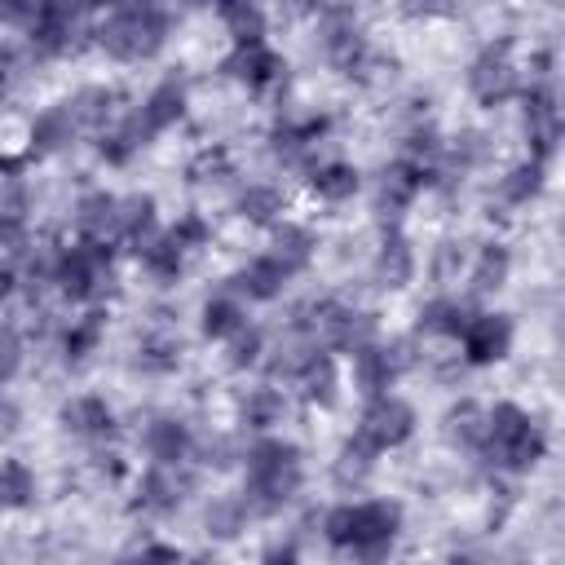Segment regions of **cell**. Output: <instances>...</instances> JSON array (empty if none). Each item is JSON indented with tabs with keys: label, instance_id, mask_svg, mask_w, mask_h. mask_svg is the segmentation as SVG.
Listing matches in <instances>:
<instances>
[{
	"label": "cell",
	"instance_id": "1",
	"mask_svg": "<svg viewBox=\"0 0 565 565\" xmlns=\"http://www.w3.org/2000/svg\"><path fill=\"white\" fill-rule=\"evenodd\" d=\"M397 530H402V503H393V499L340 503L322 516L327 543L344 547L353 556V565H388Z\"/></svg>",
	"mask_w": 565,
	"mask_h": 565
},
{
	"label": "cell",
	"instance_id": "2",
	"mask_svg": "<svg viewBox=\"0 0 565 565\" xmlns=\"http://www.w3.org/2000/svg\"><path fill=\"white\" fill-rule=\"evenodd\" d=\"M247 463V486H243V503L252 516H269L278 512L305 481V468H300V450L282 437H260L247 446L243 455Z\"/></svg>",
	"mask_w": 565,
	"mask_h": 565
},
{
	"label": "cell",
	"instance_id": "3",
	"mask_svg": "<svg viewBox=\"0 0 565 565\" xmlns=\"http://www.w3.org/2000/svg\"><path fill=\"white\" fill-rule=\"evenodd\" d=\"M547 450L543 428L516 406V402H499L494 411H486V433L477 455H486L494 468L503 472H530Z\"/></svg>",
	"mask_w": 565,
	"mask_h": 565
},
{
	"label": "cell",
	"instance_id": "4",
	"mask_svg": "<svg viewBox=\"0 0 565 565\" xmlns=\"http://www.w3.org/2000/svg\"><path fill=\"white\" fill-rule=\"evenodd\" d=\"M168 26H172V18L154 4H119L97 22L93 40L119 62H141V57H154L163 49Z\"/></svg>",
	"mask_w": 565,
	"mask_h": 565
},
{
	"label": "cell",
	"instance_id": "5",
	"mask_svg": "<svg viewBox=\"0 0 565 565\" xmlns=\"http://www.w3.org/2000/svg\"><path fill=\"white\" fill-rule=\"evenodd\" d=\"M468 88H472V97L486 102V106H499V102H508L512 93H521V75H516V66H512V44H508V40L486 44V49L472 57V66H468Z\"/></svg>",
	"mask_w": 565,
	"mask_h": 565
},
{
	"label": "cell",
	"instance_id": "6",
	"mask_svg": "<svg viewBox=\"0 0 565 565\" xmlns=\"http://www.w3.org/2000/svg\"><path fill=\"white\" fill-rule=\"evenodd\" d=\"M411 433H415V411H411L402 397L380 393V397L366 402L362 424H358V437H362L371 450H393V446H402Z\"/></svg>",
	"mask_w": 565,
	"mask_h": 565
},
{
	"label": "cell",
	"instance_id": "7",
	"mask_svg": "<svg viewBox=\"0 0 565 565\" xmlns=\"http://www.w3.org/2000/svg\"><path fill=\"white\" fill-rule=\"evenodd\" d=\"M411 366V349L406 344H358L353 349V384L366 393V397H380L388 393V384Z\"/></svg>",
	"mask_w": 565,
	"mask_h": 565
},
{
	"label": "cell",
	"instance_id": "8",
	"mask_svg": "<svg viewBox=\"0 0 565 565\" xmlns=\"http://www.w3.org/2000/svg\"><path fill=\"white\" fill-rule=\"evenodd\" d=\"M79 9H66V4H40L35 9V22L26 26V35H31V49L40 53V57H57V53H71V49H79L84 40H93V35H79Z\"/></svg>",
	"mask_w": 565,
	"mask_h": 565
},
{
	"label": "cell",
	"instance_id": "9",
	"mask_svg": "<svg viewBox=\"0 0 565 565\" xmlns=\"http://www.w3.org/2000/svg\"><path fill=\"white\" fill-rule=\"evenodd\" d=\"M185 490H190V477H181L177 468L150 463V468L137 477V486H132V508L146 512V516H168V512L181 508Z\"/></svg>",
	"mask_w": 565,
	"mask_h": 565
},
{
	"label": "cell",
	"instance_id": "10",
	"mask_svg": "<svg viewBox=\"0 0 565 565\" xmlns=\"http://www.w3.org/2000/svg\"><path fill=\"white\" fill-rule=\"evenodd\" d=\"M512 318L508 313H481L477 309V318L468 322V331L459 335V344H463V358L472 362V366H486V362H499V358H508V349H512Z\"/></svg>",
	"mask_w": 565,
	"mask_h": 565
},
{
	"label": "cell",
	"instance_id": "11",
	"mask_svg": "<svg viewBox=\"0 0 565 565\" xmlns=\"http://www.w3.org/2000/svg\"><path fill=\"white\" fill-rule=\"evenodd\" d=\"M221 71L247 88H274L287 66L269 44H234V53L221 62Z\"/></svg>",
	"mask_w": 565,
	"mask_h": 565
},
{
	"label": "cell",
	"instance_id": "12",
	"mask_svg": "<svg viewBox=\"0 0 565 565\" xmlns=\"http://www.w3.org/2000/svg\"><path fill=\"white\" fill-rule=\"evenodd\" d=\"M141 450H146L150 463H159V468H181L185 455L194 450V437H190V428H185L181 419L159 415V419L146 424V433H141Z\"/></svg>",
	"mask_w": 565,
	"mask_h": 565
},
{
	"label": "cell",
	"instance_id": "13",
	"mask_svg": "<svg viewBox=\"0 0 565 565\" xmlns=\"http://www.w3.org/2000/svg\"><path fill=\"white\" fill-rule=\"evenodd\" d=\"M424 185H433V172L428 168H419V163H411V159H402V163H393V168H384V177H380V190H375V207L380 212H388V216H397Z\"/></svg>",
	"mask_w": 565,
	"mask_h": 565
},
{
	"label": "cell",
	"instance_id": "14",
	"mask_svg": "<svg viewBox=\"0 0 565 565\" xmlns=\"http://www.w3.org/2000/svg\"><path fill=\"white\" fill-rule=\"evenodd\" d=\"M62 428H66L71 437H84V441H106V437L115 433V411H110L102 397L79 393V397H71V402L62 406Z\"/></svg>",
	"mask_w": 565,
	"mask_h": 565
},
{
	"label": "cell",
	"instance_id": "15",
	"mask_svg": "<svg viewBox=\"0 0 565 565\" xmlns=\"http://www.w3.org/2000/svg\"><path fill=\"white\" fill-rule=\"evenodd\" d=\"M375 274L384 287H406L415 278V252H411V238L388 225L384 238H380V252H375Z\"/></svg>",
	"mask_w": 565,
	"mask_h": 565
},
{
	"label": "cell",
	"instance_id": "16",
	"mask_svg": "<svg viewBox=\"0 0 565 565\" xmlns=\"http://www.w3.org/2000/svg\"><path fill=\"white\" fill-rule=\"evenodd\" d=\"M287 269L265 252V256H256V260H247L238 274H234V296H247V300H274L282 287H287Z\"/></svg>",
	"mask_w": 565,
	"mask_h": 565
},
{
	"label": "cell",
	"instance_id": "17",
	"mask_svg": "<svg viewBox=\"0 0 565 565\" xmlns=\"http://www.w3.org/2000/svg\"><path fill=\"white\" fill-rule=\"evenodd\" d=\"M472 318H477V309L468 300H455V296H433L428 305H419V331L424 335H450V340H459Z\"/></svg>",
	"mask_w": 565,
	"mask_h": 565
},
{
	"label": "cell",
	"instance_id": "18",
	"mask_svg": "<svg viewBox=\"0 0 565 565\" xmlns=\"http://www.w3.org/2000/svg\"><path fill=\"white\" fill-rule=\"evenodd\" d=\"M313 252H318V238H313L309 225H296V221L274 225V247H269V256H274L287 274H300V269L313 260Z\"/></svg>",
	"mask_w": 565,
	"mask_h": 565
},
{
	"label": "cell",
	"instance_id": "19",
	"mask_svg": "<svg viewBox=\"0 0 565 565\" xmlns=\"http://www.w3.org/2000/svg\"><path fill=\"white\" fill-rule=\"evenodd\" d=\"M75 225H79V234L93 238V243H115V194L88 190V194L75 203Z\"/></svg>",
	"mask_w": 565,
	"mask_h": 565
},
{
	"label": "cell",
	"instance_id": "20",
	"mask_svg": "<svg viewBox=\"0 0 565 565\" xmlns=\"http://www.w3.org/2000/svg\"><path fill=\"white\" fill-rule=\"evenodd\" d=\"M154 234V199L150 194H128V199H115V238L124 243H146Z\"/></svg>",
	"mask_w": 565,
	"mask_h": 565
},
{
	"label": "cell",
	"instance_id": "21",
	"mask_svg": "<svg viewBox=\"0 0 565 565\" xmlns=\"http://www.w3.org/2000/svg\"><path fill=\"white\" fill-rule=\"evenodd\" d=\"M115 88H106V84H84L71 102H66V110H71V119H75V128H106L110 124V115H115Z\"/></svg>",
	"mask_w": 565,
	"mask_h": 565
},
{
	"label": "cell",
	"instance_id": "22",
	"mask_svg": "<svg viewBox=\"0 0 565 565\" xmlns=\"http://www.w3.org/2000/svg\"><path fill=\"white\" fill-rule=\"evenodd\" d=\"M71 137H75V119H71L66 106H49V110H40L35 124H31V150H35V154L66 150Z\"/></svg>",
	"mask_w": 565,
	"mask_h": 565
},
{
	"label": "cell",
	"instance_id": "23",
	"mask_svg": "<svg viewBox=\"0 0 565 565\" xmlns=\"http://www.w3.org/2000/svg\"><path fill=\"white\" fill-rule=\"evenodd\" d=\"M234 207L243 221L252 225H274L278 212H282V190L278 185H265V181H247L238 194H234Z\"/></svg>",
	"mask_w": 565,
	"mask_h": 565
},
{
	"label": "cell",
	"instance_id": "24",
	"mask_svg": "<svg viewBox=\"0 0 565 565\" xmlns=\"http://www.w3.org/2000/svg\"><path fill=\"white\" fill-rule=\"evenodd\" d=\"M137 260H141V269H146L150 278L172 282V278L181 274V265H185V252H181L168 234H150L146 243H137Z\"/></svg>",
	"mask_w": 565,
	"mask_h": 565
},
{
	"label": "cell",
	"instance_id": "25",
	"mask_svg": "<svg viewBox=\"0 0 565 565\" xmlns=\"http://www.w3.org/2000/svg\"><path fill=\"white\" fill-rule=\"evenodd\" d=\"M539 190H543V163H539V159H525V163L508 168V172L499 177V185H494V194H499L503 207H521V203H530Z\"/></svg>",
	"mask_w": 565,
	"mask_h": 565
},
{
	"label": "cell",
	"instance_id": "26",
	"mask_svg": "<svg viewBox=\"0 0 565 565\" xmlns=\"http://www.w3.org/2000/svg\"><path fill=\"white\" fill-rule=\"evenodd\" d=\"M309 185H313L318 199H327V203H344V199L358 194L362 177H358L353 163H318V168L309 172Z\"/></svg>",
	"mask_w": 565,
	"mask_h": 565
},
{
	"label": "cell",
	"instance_id": "27",
	"mask_svg": "<svg viewBox=\"0 0 565 565\" xmlns=\"http://www.w3.org/2000/svg\"><path fill=\"white\" fill-rule=\"evenodd\" d=\"M247 521H252V512H247L243 494H221V499H212L207 512H203V525H207L212 539H238V534L247 530Z\"/></svg>",
	"mask_w": 565,
	"mask_h": 565
},
{
	"label": "cell",
	"instance_id": "28",
	"mask_svg": "<svg viewBox=\"0 0 565 565\" xmlns=\"http://www.w3.org/2000/svg\"><path fill=\"white\" fill-rule=\"evenodd\" d=\"M296 384H300V393H305V402H318V406H331L335 402V362L318 349L305 366H300V375H296Z\"/></svg>",
	"mask_w": 565,
	"mask_h": 565
},
{
	"label": "cell",
	"instance_id": "29",
	"mask_svg": "<svg viewBox=\"0 0 565 565\" xmlns=\"http://www.w3.org/2000/svg\"><path fill=\"white\" fill-rule=\"evenodd\" d=\"M238 411H243V424H252V428H274V424L282 419L287 402H282V393H278L274 384H256V388H247V393L238 397Z\"/></svg>",
	"mask_w": 565,
	"mask_h": 565
},
{
	"label": "cell",
	"instance_id": "30",
	"mask_svg": "<svg viewBox=\"0 0 565 565\" xmlns=\"http://www.w3.org/2000/svg\"><path fill=\"white\" fill-rule=\"evenodd\" d=\"M508 269H512V252L503 243H486L472 260V291H499L508 282Z\"/></svg>",
	"mask_w": 565,
	"mask_h": 565
},
{
	"label": "cell",
	"instance_id": "31",
	"mask_svg": "<svg viewBox=\"0 0 565 565\" xmlns=\"http://www.w3.org/2000/svg\"><path fill=\"white\" fill-rule=\"evenodd\" d=\"M31 499H35V472L22 459H0V508L18 512L31 508Z\"/></svg>",
	"mask_w": 565,
	"mask_h": 565
},
{
	"label": "cell",
	"instance_id": "32",
	"mask_svg": "<svg viewBox=\"0 0 565 565\" xmlns=\"http://www.w3.org/2000/svg\"><path fill=\"white\" fill-rule=\"evenodd\" d=\"M247 327V318H243V305H238V296H212L207 305H203V335H212V340H230L234 331H243Z\"/></svg>",
	"mask_w": 565,
	"mask_h": 565
},
{
	"label": "cell",
	"instance_id": "33",
	"mask_svg": "<svg viewBox=\"0 0 565 565\" xmlns=\"http://www.w3.org/2000/svg\"><path fill=\"white\" fill-rule=\"evenodd\" d=\"M106 313L102 309H93V313H84V318H75L66 331H62V353L71 358V362H84L93 349H97V340H102V322Z\"/></svg>",
	"mask_w": 565,
	"mask_h": 565
},
{
	"label": "cell",
	"instance_id": "34",
	"mask_svg": "<svg viewBox=\"0 0 565 565\" xmlns=\"http://www.w3.org/2000/svg\"><path fill=\"white\" fill-rule=\"evenodd\" d=\"M221 22L230 26L234 44H265V13L256 4H221Z\"/></svg>",
	"mask_w": 565,
	"mask_h": 565
},
{
	"label": "cell",
	"instance_id": "35",
	"mask_svg": "<svg viewBox=\"0 0 565 565\" xmlns=\"http://www.w3.org/2000/svg\"><path fill=\"white\" fill-rule=\"evenodd\" d=\"M260 353H265V331H260V327H243V331H234V335L225 340V366H230V371L256 366Z\"/></svg>",
	"mask_w": 565,
	"mask_h": 565
},
{
	"label": "cell",
	"instance_id": "36",
	"mask_svg": "<svg viewBox=\"0 0 565 565\" xmlns=\"http://www.w3.org/2000/svg\"><path fill=\"white\" fill-rule=\"evenodd\" d=\"M441 159H450L459 172H463V168H477V163H486V159H490V137H486V132H477V128H468V132H459L455 141H446Z\"/></svg>",
	"mask_w": 565,
	"mask_h": 565
},
{
	"label": "cell",
	"instance_id": "37",
	"mask_svg": "<svg viewBox=\"0 0 565 565\" xmlns=\"http://www.w3.org/2000/svg\"><path fill=\"white\" fill-rule=\"evenodd\" d=\"M375 455L380 450H371L362 437H349L344 450H340V459H335V477L340 481H366V472L375 468Z\"/></svg>",
	"mask_w": 565,
	"mask_h": 565
},
{
	"label": "cell",
	"instance_id": "38",
	"mask_svg": "<svg viewBox=\"0 0 565 565\" xmlns=\"http://www.w3.org/2000/svg\"><path fill=\"white\" fill-rule=\"evenodd\" d=\"M177 358H181V353H177V340H168V335H146V340L137 344V366L150 371V375L172 371Z\"/></svg>",
	"mask_w": 565,
	"mask_h": 565
},
{
	"label": "cell",
	"instance_id": "39",
	"mask_svg": "<svg viewBox=\"0 0 565 565\" xmlns=\"http://www.w3.org/2000/svg\"><path fill=\"white\" fill-rule=\"evenodd\" d=\"M481 433H486V411H477L472 402H463V406L450 411V437L463 450H477L481 446Z\"/></svg>",
	"mask_w": 565,
	"mask_h": 565
},
{
	"label": "cell",
	"instance_id": "40",
	"mask_svg": "<svg viewBox=\"0 0 565 565\" xmlns=\"http://www.w3.org/2000/svg\"><path fill=\"white\" fill-rule=\"evenodd\" d=\"M168 238H172L181 252H194V247H203V243L212 238V225H207L199 212H185V216H177V225L168 230Z\"/></svg>",
	"mask_w": 565,
	"mask_h": 565
},
{
	"label": "cell",
	"instance_id": "41",
	"mask_svg": "<svg viewBox=\"0 0 565 565\" xmlns=\"http://www.w3.org/2000/svg\"><path fill=\"white\" fill-rule=\"evenodd\" d=\"M190 177H194V181H225V177H230V154H225L221 146L199 150L194 163H190Z\"/></svg>",
	"mask_w": 565,
	"mask_h": 565
},
{
	"label": "cell",
	"instance_id": "42",
	"mask_svg": "<svg viewBox=\"0 0 565 565\" xmlns=\"http://www.w3.org/2000/svg\"><path fill=\"white\" fill-rule=\"evenodd\" d=\"M18 371H22V335L0 331V384H9Z\"/></svg>",
	"mask_w": 565,
	"mask_h": 565
},
{
	"label": "cell",
	"instance_id": "43",
	"mask_svg": "<svg viewBox=\"0 0 565 565\" xmlns=\"http://www.w3.org/2000/svg\"><path fill=\"white\" fill-rule=\"evenodd\" d=\"M132 565H181V556L172 547H163V543H150V547H141V556Z\"/></svg>",
	"mask_w": 565,
	"mask_h": 565
},
{
	"label": "cell",
	"instance_id": "44",
	"mask_svg": "<svg viewBox=\"0 0 565 565\" xmlns=\"http://www.w3.org/2000/svg\"><path fill=\"white\" fill-rule=\"evenodd\" d=\"M203 455H207L203 463H212V468H230V463H234V446H230L225 437H216V441H212Z\"/></svg>",
	"mask_w": 565,
	"mask_h": 565
},
{
	"label": "cell",
	"instance_id": "45",
	"mask_svg": "<svg viewBox=\"0 0 565 565\" xmlns=\"http://www.w3.org/2000/svg\"><path fill=\"white\" fill-rule=\"evenodd\" d=\"M93 468L106 472V477H124V459H119L115 450H97V455H93Z\"/></svg>",
	"mask_w": 565,
	"mask_h": 565
},
{
	"label": "cell",
	"instance_id": "46",
	"mask_svg": "<svg viewBox=\"0 0 565 565\" xmlns=\"http://www.w3.org/2000/svg\"><path fill=\"white\" fill-rule=\"evenodd\" d=\"M455 269H459V247H455V243H446V247L437 252V274H441V278H450Z\"/></svg>",
	"mask_w": 565,
	"mask_h": 565
},
{
	"label": "cell",
	"instance_id": "47",
	"mask_svg": "<svg viewBox=\"0 0 565 565\" xmlns=\"http://www.w3.org/2000/svg\"><path fill=\"white\" fill-rule=\"evenodd\" d=\"M13 424H18V406H13L9 397H0V437L13 433Z\"/></svg>",
	"mask_w": 565,
	"mask_h": 565
},
{
	"label": "cell",
	"instance_id": "48",
	"mask_svg": "<svg viewBox=\"0 0 565 565\" xmlns=\"http://www.w3.org/2000/svg\"><path fill=\"white\" fill-rule=\"evenodd\" d=\"M13 282H18V274H13L9 265H0V300H4L9 291H13Z\"/></svg>",
	"mask_w": 565,
	"mask_h": 565
},
{
	"label": "cell",
	"instance_id": "49",
	"mask_svg": "<svg viewBox=\"0 0 565 565\" xmlns=\"http://www.w3.org/2000/svg\"><path fill=\"white\" fill-rule=\"evenodd\" d=\"M441 565H477V561H472V556H459V552H450Z\"/></svg>",
	"mask_w": 565,
	"mask_h": 565
},
{
	"label": "cell",
	"instance_id": "50",
	"mask_svg": "<svg viewBox=\"0 0 565 565\" xmlns=\"http://www.w3.org/2000/svg\"><path fill=\"white\" fill-rule=\"evenodd\" d=\"M194 565H221V561H216V556H199Z\"/></svg>",
	"mask_w": 565,
	"mask_h": 565
},
{
	"label": "cell",
	"instance_id": "51",
	"mask_svg": "<svg viewBox=\"0 0 565 565\" xmlns=\"http://www.w3.org/2000/svg\"><path fill=\"white\" fill-rule=\"evenodd\" d=\"M4 75H9V71H0V97H4Z\"/></svg>",
	"mask_w": 565,
	"mask_h": 565
}]
</instances>
